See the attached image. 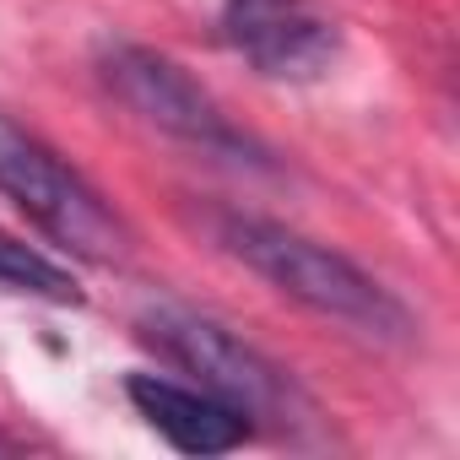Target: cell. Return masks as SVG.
<instances>
[{"instance_id": "cell-4", "label": "cell", "mask_w": 460, "mask_h": 460, "mask_svg": "<svg viewBox=\"0 0 460 460\" xmlns=\"http://www.w3.org/2000/svg\"><path fill=\"white\" fill-rule=\"evenodd\" d=\"M98 82L141 125H152V130H163V136L206 152V157L239 163V168H266V157H271L250 130H239L234 119L222 114V103L179 60H168L152 44H125V39L103 44L98 49Z\"/></svg>"}, {"instance_id": "cell-3", "label": "cell", "mask_w": 460, "mask_h": 460, "mask_svg": "<svg viewBox=\"0 0 460 460\" xmlns=\"http://www.w3.org/2000/svg\"><path fill=\"white\" fill-rule=\"evenodd\" d=\"M0 195L76 261L114 266L130 255V227L103 200V190L6 114H0Z\"/></svg>"}, {"instance_id": "cell-1", "label": "cell", "mask_w": 460, "mask_h": 460, "mask_svg": "<svg viewBox=\"0 0 460 460\" xmlns=\"http://www.w3.org/2000/svg\"><path fill=\"white\" fill-rule=\"evenodd\" d=\"M211 239L222 244V255H234L244 271H255L266 288H277L282 298H293L298 309L336 320L368 341L385 347H406L417 336L411 309L358 261H347L341 250L298 234V227L261 217V211H217L211 217Z\"/></svg>"}, {"instance_id": "cell-7", "label": "cell", "mask_w": 460, "mask_h": 460, "mask_svg": "<svg viewBox=\"0 0 460 460\" xmlns=\"http://www.w3.org/2000/svg\"><path fill=\"white\" fill-rule=\"evenodd\" d=\"M0 288L6 293H28V298H44V304H82V288L66 266H55L44 250L0 234Z\"/></svg>"}, {"instance_id": "cell-2", "label": "cell", "mask_w": 460, "mask_h": 460, "mask_svg": "<svg viewBox=\"0 0 460 460\" xmlns=\"http://www.w3.org/2000/svg\"><path fill=\"white\" fill-rule=\"evenodd\" d=\"M136 336H141V347L157 352V363L190 374V385L222 395L227 406H239L255 428L261 422H293L304 406L288 368L277 358H266L255 341H244L234 325H222L217 314L157 298L136 314Z\"/></svg>"}, {"instance_id": "cell-5", "label": "cell", "mask_w": 460, "mask_h": 460, "mask_svg": "<svg viewBox=\"0 0 460 460\" xmlns=\"http://www.w3.org/2000/svg\"><path fill=\"white\" fill-rule=\"evenodd\" d=\"M222 39L266 82H314L341 55V28L314 0H222Z\"/></svg>"}, {"instance_id": "cell-6", "label": "cell", "mask_w": 460, "mask_h": 460, "mask_svg": "<svg viewBox=\"0 0 460 460\" xmlns=\"http://www.w3.org/2000/svg\"><path fill=\"white\" fill-rule=\"evenodd\" d=\"M130 406L146 417V428L157 438H168L179 455H227L255 438V422L227 406L222 395L190 385V379H168V374H130L125 379Z\"/></svg>"}]
</instances>
